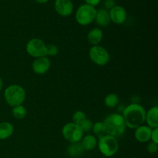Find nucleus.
<instances>
[{
	"label": "nucleus",
	"instance_id": "obj_1",
	"mask_svg": "<svg viewBox=\"0 0 158 158\" xmlns=\"http://www.w3.org/2000/svg\"><path fill=\"white\" fill-rule=\"evenodd\" d=\"M123 117L126 126L131 129H136L145 122L146 110L140 104L131 103L125 108Z\"/></svg>",
	"mask_w": 158,
	"mask_h": 158
},
{
	"label": "nucleus",
	"instance_id": "obj_2",
	"mask_svg": "<svg viewBox=\"0 0 158 158\" xmlns=\"http://www.w3.org/2000/svg\"><path fill=\"white\" fill-rule=\"evenodd\" d=\"M103 124L106 134L114 137L123 135L127 127L123 117L118 114H113L108 116L105 119Z\"/></svg>",
	"mask_w": 158,
	"mask_h": 158
},
{
	"label": "nucleus",
	"instance_id": "obj_3",
	"mask_svg": "<svg viewBox=\"0 0 158 158\" xmlns=\"http://www.w3.org/2000/svg\"><path fill=\"white\" fill-rule=\"evenodd\" d=\"M4 98L9 106H19L26 100V91L19 85H11L5 89Z\"/></svg>",
	"mask_w": 158,
	"mask_h": 158
},
{
	"label": "nucleus",
	"instance_id": "obj_4",
	"mask_svg": "<svg viewBox=\"0 0 158 158\" xmlns=\"http://www.w3.org/2000/svg\"><path fill=\"white\" fill-rule=\"evenodd\" d=\"M99 150L106 157H112L117 154L119 149V144L117 138L110 135H105L100 138L98 143Z\"/></svg>",
	"mask_w": 158,
	"mask_h": 158
},
{
	"label": "nucleus",
	"instance_id": "obj_5",
	"mask_svg": "<svg viewBox=\"0 0 158 158\" xmlns=\"http://www.w3.org/2000/svg\"><path fill=\"white\" fill-rule=\"evenodd\" d=\"M97 10L87 4L82 5L76 12V20L81 26H87L95 20Z\"/></svg>",
	"mask_w": 158,
	"mask_h": 158
},
{
	"label": "nucleus",
	"instance_id": "obj_6",
	"mask_svg": "<svg viewBox=\"0 0 158 158\" xmlns=\"http://www.w3.org/2000/svg\"><path fill=\"white\" fill-rule=\"evenodd\" d=\"M63 137L71 143L81 141L83 137V131L79 125L74 123H69L64 125L62 130Z\"/></svg>",
	"mask_w": 158,
	"mask_h": 158
},
{
	"label": "nucleus",
	"instance_id": "obj_7",
	"mask_svg": "<svg viewBox=\"0 0 158 158\" xmlns=\"http://www.w3.org/2000/svg\"><path fill=\"white\" fill-rule=\"evenodd\" d=\"M27 53L33 58H41L46 56V45L40 39H32L26 46Z\"/></svg>",
	"mask_w": 158,
	"mask_h": 158
},
{
	"label": "nucleus",
	"instance_id": "obj_8",
	"mask_svg": "<svg viewBox=\"0 0 158 158\" xmlns=\"http://www.w3.org/2000/svg\"><path fill=\"white\" fill-rule=\"evenodd\" d=\"M89 56L93 63L98 66H105L110 61V54L105 48L100 46H94L90 48Z\"/></svg>",
	"mask_w": 158,
	"mask_h": 158
},
{
	"label": "nucleus",
	"instance_id": "obj_9",
	"mask_svg": "<svg viewBox=\"0 0 158 158\" xmlns=\"http://www.w3.org/2000/svg\"><path fill=\"white\" fill-rule=\"evenodd\" d=\"M51 66L50 60L46 56L35 59L32 64V70L39 75L45 74Z\"/></svg>",
	"mask_w": 158,
	"mask_h": 158
},
{
	"label": "nucleus",
	"instance_id": "obj_10",
	"mask_svg": "<svg viewBox=\"0 0 158 158\" xmlns=\"http://www.w3.org/2000/svg\"><path fill=\"white\" fill-rule=\"evenodd\" d=\"M55 9L59 15L69 16L73 10V5L70 0H56Z\"/></svg>",
	"mask_w": 158,
	"mask_h": 158
},
{
	"label": "nucleus",
	"instance_id": "obj_11",
	"mask_svg": "<svg viewBox=\"0 0 158 158\" xmlns=\"http://www.w3.org/2000/svg\"><path fill=\"white\" fill-rule=\"evenodd\" d=\"M110 21L117 23V24H123L127 19L126 10L121 6H115L110 9Z\"/></svg>",
	"mask_w": 158,
	"mask_h": 158
},
{
	"label": "nucleus",
	"instance_id": "obj_12",
	"mask_svg": "<svg viewBox=\"0 0 158 158\" xmlns=\"http://www.w3.org/2000/svg\"><path fill=\"white\" fill-rule=\"evenodd\" d=\"M151 132H152V129L151 127H149L148 126H145V125H141L136 128L134 135H135V138L139 142L146 143L151 140Z\"/></svg>",
	"mask_w": 158,
	"mask_h": 158
},
{
	"label": "nucleus",
	"instance_id": "obj_13",
	"mask_svg": "<svg viewBox=\"0 0 158 158\" xmlns=\"http://www.w3.org/2000/svg\"><path fill=\"white\" fill-rule=\"evenodd\" d=\"M158 107L157 106L151 107L146 113L145 121L148 123V127L151 129L158 127Z\"/></svg>",
	"mask_w": 158,
	"mask_h": 158
},
{
	"label": "nucleus",
	"instance_id": "obj_14",
	"mask_svg": "<svg viewBox=\"0 0 158 158\" xmlns=\"http://www.w3.org/2000/svg\"><path fill=\"white\" fill-rule=\"evenodd\" d=\"M95 21L99 26H101V27L107 26L110 23V17L109 12L105 9H101L97 11Z\"/></svg>",
	"mask_w": 158,
	"mask_h": 158
},
{
	"label": "nucleus",
	"instance_id": "obj_15",
	"mask_svg": "<svg viewBox=\"0 0 158 158\" xmlns=\"http://www.w3.org/2000/svg\"><path fill=\"white\" fill-rule=\"evenodd\" d=\"M103 32L99 28L91 29L87 35V40L89 44L93 46H98L103 40Z\"/></svg>",
	"mask_w": 158,
	"mask_h": 158
},
{
	"label": "nucleus",
	"instance_id": "obj_16",
	"mask_svg": "<svg viewBox=\"0 0 158 158\" xmlns=\"http://www.w3.org/2000/svg\"><path fill=\"white\" fill-rule=\"evenodd\" d=\"M14 132L13 125L9 122L0 123V140H5L12 135Z\"/></svg>",
	"mask_w": 158,
	"mask_h": 158
},
{
	"label": "nucleus",
	"instance_id": "obj_17",
	"mask_svg": "<svg viewBox=\"0 0 158 158\" xmlns=\"http://www.w3.org/2000/svg\"><path fill=\"white\" fill-rule=\"evenodd\" d=\"M81 144L84 151H92L97 145V137L94 135L88 134L82 138Z\"/></svg>",
	"mask_w": 158,
	"mask_h": 158
},
{
	"label": "nucleus",
	"instance_id": "obj_18",
	"mask_svg": "<svg viewBox=\"0 0 158 158\" xmlns=\"http://www.w3.org/2000/svg\"><path fill=\"white\" fill-rule=\"evenodd\" d=\"M83 151H84V149L83 148V146L80 142L71 143V145H69L67 149L68 154L71 157H80V155H82Z\"/></svg>",
	"mask_w": 158,
	"mask_h": 158
},
{
	"label": "nucleus",
	"instance_id": "obj_19",
	"mask_svg": "<svg viewBox=\"0 0 158 158\" xmlns=\"http://www.w3.org/2000/svg\"><path fill=\"white\" fill-rule=\"evenodd\" d=\"M92 130L93 131H94V134H95L97 137H99V138H101L103 136L106 135L103 122L98 121L96 123H94V124L93 125Z\"/></svg>",
	"mask_w": 158,
	"mask_h": 158
},
{
	"label": "nucleus",
	"instance_id": "obj_20",
	"mask_svg": "<svg viewBox=\"0 0 158 158\" xmlns=\"http://www.w3.org/2000/svg\"><path fill=\"white\" fill-rule=\"evenodd\" d=\"M118 96L115 94H110L106 96L104 99V103L108 108H114L118 104Z\"/></svg>",
	"mask_w": 158,
	"mask_h": 158
},
{
	"label": "nucleus",
	"instance_id": "obj_21",
	"mask_svg": "<svg viewBox=\"0 0 158 158\" xmlns=\"http://www.w3.org/2000/svg\"><path fill=\"white\" fill-rule=\"evenodd\" d=\"M26 114H27L26 109L22 105L14 106L12 109V115L15 119H18V120L24 119L26 117Z\"/></svg>",
	"mask_w": 158,
	"mask_h": 158
},
{
	"label": "nucleus",
	"instance_id": "obj_22",
	"mask_svg": "<svg viewBox=\"0 0 158 158\" xmlns=\"http://www.w3.org/2000/svg\"><path fill=\"white\" fill-rule=\"evenodd\" d=\"M86 119V114H85L83 111L80 110L76 111V112L74 113L73 116V120L74 123L79 125V126H80Z\"/></svg>",
	"mask_w": 158,
	"mask_h": 158
},
{
	"label": "nucleus",
	"instance_id": "obj_23",
	"mask_svg": "<svg viewBox=\"0 0 158 158\" xmlns=\"http://www.w3.org/2000/svg\"><path fill=\"white\" fill-rule=\"evenodd\" d=\"M59 48L54 44H49L46 46V55L49 56H55L58 54Z\"/></svg>",
	"mask_w": 158,
	"mask_h": 158
},
{
	"label": "nucleus",
	"instance_id": "obj_24",
	"mask_svg": "<svg viewBox=\"0 0 158 158\" xmlns=\"http://www.w3.org/2000/svg\"><path fill=\"white\" fill-rule=\"evenodd\" d=\"M93 125H94L93 124V122L91 121L90 120L86 119V120L80 125V127L83 132H89V131H90L91 130H92Z\"/></svg>",
	"mask_w": 158,
	"mask_h": 158
},
{
	"label": "nucleus",
	"instance_id": "obj_25",
	"mask_svg": "<svg viewBox=\"0 0 158 158\" xmlns=\"http://www.w3.org/2000/svg\"><path fill=\"white\" fill-rule=\"evenodd\" d=\"M148 151L151 154H155V153H157L158 151V143L151 142L148 146Z\"/></svg>",
	"mask_w": 158,
	"mask_h": 158
},
{
	"label": "nucleus",
	"instance_id": "obj_26",
	"mask_svg": "<svg viewBox=\"0 0 158 158\" xmlns=\"http://www.w3.org/2000/svg\"><path fill=\"white\" fill-rule=\"evenodd\" d=\"M151 140H152V142L154 143H158V127L152 130Z\"/></svg>",
	"mask_w": 158,
	"mask_h": 158
},
{
	"label": "nucleus",
	"instance_id": "obj_27",
	"mask_svg": "<svg viewBox=\"0 0 158 158\" xmlns=\"http://www.w3.org/2000/svg\"><path fill=\"white\" fill-rule=\"evenodd\" d=\"M104 6L106 9H112L113 7H114V0H106V2H104Z\"/></svg>",
	"mask_w": 158,
	"mask_h": 158
},
{
	"label": "nucleus",
	"instance_id": "obj_28",
	"mask_svg": "<svg viewBox=\"0 0 158 158\" xmlns=\"http://www.w3.org/2000/svg\"><path fill=\"white\" fill-rule=\"evenodd\" d=\"M85 1L87 3V5L93 6V7H94L95 6H97L100 2V0H85Z\"/></svg>",
	"mask_w": 158,
	"mask_h": 158
},
{
	"label": "nucleus",
	"instance_id": "obj_29",
	"mask_svg": "<svg viewBox=\"0 0 158 158\" xmlns=\"http://www.w3.org/2000/svg\"><path fill=\"white\" fill-rule=\"evenodd\" d=\"M35 1H36L37 2H39V3H41V4H43V3L47 2L49 1V0H35Z\"/></svg>",
	"mask_w": 158,
	"mask_h": 158
},
{
	"label": "nucleus",
	"instance_id": "obj_30",
	"mask_svg": "<svg viewBox=\"0 0 158 158\" xmlns=\"http://www.w3.org/2000/svg\"><path fill=\"white\" fill-rule=\"evenodd\" d=\"M2 86H3V81H2V80L1 79V77H0V90L2 89Z\"/></svg>",
	"mask_w": 158,
	"mask_h": 158
}]
</instances>
